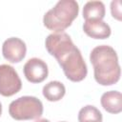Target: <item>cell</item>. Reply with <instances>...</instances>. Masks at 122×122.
I'll use <instances>...</instances> for the list:
<instances>
[{"label": "cell", "mask_w": 122, "mask_h": 122, "mask_svg": "<svg viewBox=\"0 0 122 122\" xmlns=\"http://www.w3.org/2000/svg\"><path fill=\"white\" fill-rule=\"evenodd\" d=\"M45 46L48 52L57 60L69 80L80 82L87 76L88 69L81 51L68 33H51L46 38Z\"/></svg>", "instance_id": "cell-1"}, {"label": "cell", "mask_w": 122, "mask_h": 122, "mask_svg": "<svg viewBox=\"0 0 122 122\" xmlns=\"http://www.w3.org/2000/svg\"><path fill=\"white\" fill-rule=\"evenodd\" d=\"M90 61L93 67L94 79L98 84L111 86L120 79L118 56L111 46L99 45L93 48L90 53Z\"/></svg>", "instance_id": "cell-2"}, {"label": "cell", "mask_w": 122, "mask_h": 122, "mask_svg": "<svg viewBox=\"0 0 122 122\" xmlns=\"http://www.w3.org/2000/svg\"><path fill=\"white\" fill-rule=\"evenodd\" d=\"M79 6L75 0H60L43 17L44 26L54 32H63L77 17Z\"/></svg>", "instance_id": "cell-3"}, {"label": "cell", "mask_w": 122, "mask_h": 122, "mask_svg": "<svg viewBox=\"0 0 122 122\" xmlns=\"http://www.w3.org/2000/svg\"><path fill=\"white\" fill-rule=\"evenodd\" d=\"M9 113L15 120L37 119L43 113V104L35 96H21L10 102Z\"/></svg>", "instance_id": "cell-4"}, {"label": "cell", "mask_w": 122, "mask_h": 122, "mask_svg": "<svg viewBox=\"0 0 122 122\" xmlns=\"http://www.w3.org/2000/svg\"><path fill=\"white\" fill-rule=\"evenodd\" d=\"M22 88L21 79L15 69L8 64L0 65V94L11 96Z\"/></svg>", "instance_id": "cell-5"}, {"label": "cell", "mask_w": 122, "mask_h": 122, "mask_svg": "<svg viewBox=\"0 0 122 122\" xmlns=\"http://www.w3.org/2000/svg\"><path fill=\"white\" fill-rule=\"evenodd\" d=\"M27 52L26 43L18 37H10L4 41L2 53L6 60L10 63H18L24 59Z\"/></svg>", "instance_id": "cell-6"}, {"label": "cell", "mask_w": 122, "mask_h": 122, "mask_svg": "<svg viewBox=\"0 0 122 122\" xmlns=\"http://www.w3.org/2000/svg\"><path fill=\"white\" fill-rule=\"evenodd\" d=\"M24 75L30 83H41L49 74L48 65L40 58L33 57L29 59L23 68Z\"/></svg>", "instance_id": "cell-7"}, {"label": "cell", "mask_w": 122, "mask_h": 122, "mask_svg": "<svg viewBox=\"0 0 122 122\" xmlns=\"http://www.w3.org/2000/svg\"><path fill=\"white\" fill-rule=\"evenodd\" d=\"M84 32L94 39H106L111 35V27L103 20H85Z\"/></svg>", "instance_id": "cell-8"}, {"label": "cell", "mask_w": 122, "mask_h": 122, "mask_svg": "<svg viewBox=\"0 0 122 122\" xmlns=\"http://www.w3.org/2000/svg\"><path fill=\"white\" fill-rule=\"evenodd\" d=\"M101 105L110 113H119L122 111V94L118 91H109L102 94Z\"/></svg>", "instance_id": "cell-9"}, {"label": "cell", "mask_w": 122, "mask_h": 122, "mask_svg": "<svg viewBox=\"0 0 122 122\" xmlns=\"http://www.w3.org/2000/svg\"><path fill=\"white\" fill-rule=\"evenodd\" d=\"M105 13V5L101 1H89L84 5L83 18L85 20H102Z\"/></svg>", "instance_id": "cell-10"}, {"label": "cell", "mask_w": 122, "mask_h": 122, "mask_svg": "<svg viewBox=\"0 0 122 122\" xmlns=\"http://www.w3.org/2000/svg\"><path fill=\"white\" fill-rule=\"evenodd\" d=\"M42 92L48 101L55 102L63 98L66 93V88L60 81H51L43 87Z\"/></svg>", "instance_id": "cell-11"}, {"label": "cell", "mask_w": 122, "mask_h": 122, "mask_svg": "<svg viewBox=\"0 0 122 122\" xmlns=\"http://www.w3.org/2000/svg\"><path fill=\"white\" fill-rule=\"evenodd\" d=\"M101 112L92 105H87L80 109L78 112L79 122H102Z\"/></svg>", "instance_id": "cell-12"}, {"label": "cell", "mask_w": 122, "mask_h": 122, "mask_svg": "<svg viewBox=\"0 0 122 122\" xmlns=\"http://www.w3.org/2000/svg\"><path fill=\"white\" fill-rule=\"evenodd\" d=\"M111 12L113 18L121 21V2L119 0H115L111 3Z\"/></svg>", "instance_id": "cell-13"}, {"label": "cell", "mask_w": 122, "mask_h": 122, "mask_svg": "<svg viewBox=\"0 0 122 122\" xmlns=\"http://www.w3.org/2000/svg\"><path fill=\"white\" fill-rule=\"evenodd\" d=\"M35 122H50V120H48V119H46V118H42V119H38V120L35 121Z\"/></svg>", "instance_id": "cell-14"}, {"label": "cell", "mask_w": 122, "mask_h": 122, "mask_svg": "<svg viewBox=\"0 0 122 122\" xmlns=\"http://www.w3.org/2000/svg\"><path fill=\"white\" fill-rule=\"evenodd\" d=\"M1 113H2V104L0 102V115H1Z\"/></svg>", "instance_id": "cell-15"}, {"label": "cell", "mask_w": 122, "mask_h": 122, "mask_svg": "<svg viewBox=\"0 0 122 122\" xmlns=\"http://www.w3.org/2000/svg\"><path fill=\"white\" fill-rule=\"evenodd\" d=\"M61 122H66V121H61Z\"/></svg>", "instance_id": "cell-16"}]
</instances>
